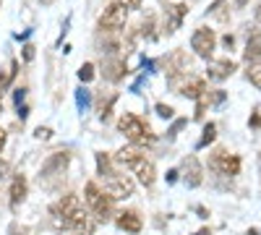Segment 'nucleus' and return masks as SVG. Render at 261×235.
<instances>
[{
  "instance_id": "nucleus-20",
  "label": "nucleus",
  "mask_w": 261,
  "mask_h": 235,
  "mask_svg": "<svg viewBox=\"0 0 261 235\" xmlns=\"http://www.w3.org/2000/svg\"><path fill=\"white\" fill-rule=\"evenodd\" d=\"M246 76H248V81L253 84L256 89H261V60L248 63V71H246Z\"/></svg>"
},
{
  "instance_id": "nucleus-5",
  "label": "nucleus",
  "mask_w": 261,
  "mask_h": 235,
  "mask_svg": "<svg viewBox=\"0 0 261 235\" xmlns=\"http://www.w3.org/2000/svg\"><path fill=\"white\" fill-rule=\"evenodd\" d=\"M209 167L214 170V173L232 178V175L241 173V157H238V154H227L225 149H217V152L212 154V160H209Z\"/></svg>"
},
{
  "instance_id": "nucleus-31",
  "label": "nucleus",
  "mask_w": 261,
  "mask_h": 235,
  "mask_svg": "<svg viewBox=\"0 0 261 235\" xmlns=\"http://www.w3.org/2000/svg\"><path fill=\"white\" fill-rule=\"evenodd\" d=\"M3 146H6V131L0 128V152H3Z\"/></svg>"
},
{
  "instance_id": "nucleus-35",
  "label": "nucleus",
  "mask_w": 261,
  "mask_h": 235,
  "mask_svg": "<svg viewBox=\"0 0 261 235\" xmlns=\"http://www.w3.org/2000/svg\"><path fill=\"white\" fill-rule=\"evenodd\" d=\"M235 3H238V6H241V8H243V6L248 3V0H235Z\"/></svg>"
},
{
  "instance_id": "nucleus-33",
  "label": "nucleus",
  "mask_w": 261,
  "mask_h": 235,
  "mask_svg": "<svg viewBox=\"0 0 261 235\" xmlns=\"http://www.w3.org/2000/svg\"><path fill=\"white\" fill-rule=\"evenodd\" d=\"M209 232H212V230H209V227H204V230H199L196 235H209Z\"/></svg>"
},
{
  "instance_id": "nucleus-25",
  "label": "nucleus",
  "mask_w": 261,
  "mask_h": 235,
  "mask_svg": "<svg viewBox=\"0 0 261 235\" xmlns=\"http://www.w3.org/2000/svg\"><path fill=\"white\" fill-rule=\"evenodd\" d=\"M120 6H125L128 11H136V8H141V0H118Z\"/></svg>"
},
{
  "instance_id": "nucleus-22",
  "label": "nucleus",
  "mask_w": 261,
  "mask_h": 235,
  "mask_svg": "<svg viewBox=\"0 0 261 235\" xmlns=\"http://www.w3.org/2000/svg\"><path fill=\"white\" fill-rule=\"evenodd\" d=\"M214 136H217V125H214V123H206V125H204V136H201V141H199V149L209 146V144L214 141Z\"/></svg>"
},
{
  "instance_id": "nucleus-27",
  "label": "nucleus",
  "mask_w": 261,
  "mask_h": 235,
  "mask_svg": "<svg viewBox=\"0 0 261 235\" xmlns=\"http://www.w3.org/2000/svg\"><path fill=\"white\" fill-rule=\"evenodd\" d=\"M8 175V162H0V180Z\"/></svg>"
},
{
  "instance_id": "nucleus-28",
  "label": "nucleus",
  "mask_w": 261,
  "mask_h": 235,
  "mask_svg": "<svg viewBox=\"0 0 261 235\" xmlns=\"http://www.w3.org/2000/svg\"><path fill=\"white\" fill-rule=\"evenodd\" d=\"M50 134H53V131H50V128H39V131H37V136H39V139H47Z\"/></svg>"
},
{
  "instance_id": "nucleus-17",
  "label": "nucleus",
  "mask_w": 261,
  "mask_h": 235,
  "mask_svg": "<svg viewBox=\"0 0 261 235\" xmlns=\"http://www.w3.org/2000/svg\"><path fill=\"white\" fill-rule=\"evenodd\" d=\"M243 58H246V63H256V60H261V39H258L256 34L248 39V45H246V53H243Z\"/></svg>"
},
{
  "instance_id": "nucleus-23",
  "label": "nucleus",
  "mask_w": 261,
  "mask_h": 235,
  "mask_svg": "<svg viewBox=\"0 0 261 235\" xmlns=\"http://www.w3.org/2000/svg\"><path fill=\"white\" fill-rule=\"evenodd\" d=\"M79 79L81 81H92L94 79V66H92V63H84V66L79 68Z\"/></svg>"
},
{
  "instance_id": "nucleus-10",
  "label": "nucleus",
  "mask_w": 261,
  "mask_h": 235,
  "mask_svg": "<svg viewBox=\"0 0 261 235\" xmlns=\"http://www.w3.org/2000/svg\"><path fill=\"white\" fill-rule=\"evenodd\" d=\"M125 73H128V66L123 58H107L102 63V76L107 81H120V79H125Z\"/></svg>"
},
{
  "instance_id": "nucleus-3",
  "label": "nucleus",
  "mask_w": 261,
  "mask_h": 235,
  "mask_svg": "<svg viewBox=\"0 0 261 235\" xmlns=\"http://www.w3.org/2000/svg\"><path fill=\"white\" fill-rule=\"evenodd\" d=\"M84 199L92 206L97 220H110L115 215V199L107 194V191H99L97 183H86L84 186Z\"/></svg>"
},
{
  "instance_id": "nucleus-8",
  "label": "nucleus",
  "mask_w": 261,
  "mask_h": 235,
  "mask_svg": "<svg viewBox=\"0 0 261 235\" xmlns=\"http://www.w3.org/2000/svg\"><path fill=\"white\" fill-rule=\"evenodd\" d=\"M63 225L68 227V230H73L76 235H92L94 227H97L94 217H92V215H86L84 209H76L71 217H65V220H63Z\"/></svg>"
},
{
  "instance_id": "nucleus-34",
  "label": "nucleus",
  "mask_w": 261,
  "mask_h": 235,
  "mask_svg": "<svg viewBox=\"0 0 261 235\" xmlns=\"http://www.w3.org/2000/svg\"><path fill=\"white\" fill-rule=\"evenodd\" d=\"M256 21H258V24H261V6L256 8Z\"/></svg>"
},
{
  "instance_id": "nucleus-24",
  "label": "nucleus",
  "mask_w": 261,
  "mask_h": 235,
  "mask_svg": "<svg viewBox=\"0 0 261 235\" xmlns=\"http://www.w3.org/2000/svg\"><path fill=\"white\" fill-rule=\"evenodd\" d=\"M154 16H146L144 18V24H141V34H146V37H154Z\"/></svg>"
},
{
  "instance_id": "nucleus-13",
  "label": "nucleus",
  "mask_w": 261,
  "mask_h": 235,
  "mask_svg": "<svg viewBox=\"0 0 261 235\" xmlns=\"http://www.w3.org/2000/svg\"><path fill=\"white\" fill-rule=\"evenodd\" d=\"M186 13H188V6H183V3L170 6L167 13H165V32H167V34L178 32V27H180V21L186 18Z\"/></svg>"
},
{
  "instance_id": "nucleus-6",
  "label": "nucleus",
  "mask_w": 261,
  "mask_h": 235,
  "mask_svg": "<svg viewBox=\"0 0 261 235\" xmlns=\"http://www.w3.org/2000/svg\"><path fill=\"white\" fill-rule=\"evenodd\" d=\"M191 47H193V53L199 55V58H212V53L217 47L214 32L206 29V27H199V29L193 32V37H191Z\"/></svg>"
},
{
  "instance_id": "nucleus-14",
  "label": "nucleus",
  "mask_w": 261,
  "mask_h": 235,
  "mask_svg": "<svg viewBox=\"0 0 261 235\" xmlns=\"http://www.w3.org/2000/svg\"><path fill=\"white\" fill-rule=\"evenodd\" d=\"M76 209H81V204H79V196L76 194H65L55 206H53V215H58L60 220H65V217H71Z\"/></svg>"
},
{
  "instance_id": "nucleus-29",
  "label": "nucleus",
  "mask_w": 261,
  "mask_h": 235,
  "mask_svg": "<svg viewBox=\"0 0 261 235\" xmlns=\"http://www.w3.org/2000/svg\"><path fill=\"white\" fill-rule=\"evenodd\" d=\"M222 42H225V47H232V45H235V39H232V34H225V39H222Z\"/></svg>"
},
{
  "instance_id": "nucleus-18",
  "label": "nucleus",
  "mask_w": 261,
  "mask_h": 235,
  "mask_svg": "<svg viewBox=\"0 0 261 235\" xmlns=\"http://www.w3.org/2000/svg\"><path fill=\"white\" fill-rule=\"evenodd\" d=\"M16 73H18V60H11V66L0 73V94H3L8 87H11V81L16 79Z\"/></svg>"
},
{
  "instance_id": "nucleus-12",
  "label": "nucleus",
  "mask_w": 261,
  "mask_h": 235,
  "mask_svg": "<svg viewBox=\"0 0 261 235\" xmlns=\"http://www.w3.org/2000/svg\"><path fill=\"white\" fill-rule=\"evenodd\" d=\"M115 225H118L120 230H125V232H141V227H144V222H141V217H139V212H134V209L120 212V215L115 217Z\"/></svg>"
},
{
  "instance_id": "nucleus-1",
  "label": "nucleus",
  "mask_w": 261,
  "mask_h": 235,
  "mask_svg": "<svg viewBox=\"0 0 261 235\" xmlns=\"http://www.w3.org/2000/svg\"><path fill=\"white\" fill-rule=\"evenodd\" d=\"M115 160L120 162V165H125V167H130L134 170V175L139 178V183L141 186H154V180H157V167H154V162L151 160H146V154L141 152L139 146H123L120 152L115 154Z\"/></svg>"
},
{
  "instance_id": "nucleus-7",
  "label": "nucleus",
  "mask_w": 261,
  "mask_h": 235,
  "mask_svg": "<svg viewBox=\"0 0 261 235\" xmlns=\"http://www.w3.org/2000/svg\"><path fill=\"white\" fill-rule=\"evenodd\" d=\"M107 180V194H110L115 201L118 199H128V196H134V188H136V183L130 180L128 175H118V173H113L110 178H105Z\"/></svg>"
},
{
  "instance_id": "nucleus-2",
  "label": "nucleus",
  "mask_w": 261,
  "mask_h": 235,
  "mask_svg": "<svg viewBox=\"0 0 261 235\" xmlns=\"http://www.w3.org/2000/svg\"><path fill=\"white\" fill-rule=\"evenodd\" d=\"M118 131H120L130 144H134V146H146V144H154V141H157V136L151 134L149 123L141 120V118L134 115V113H125V115L118 120Z\"/></svg>"
},
{
  "instance_id": "nucleus-36",
  "label": "nucleus",
  "mask_w": 261,
  "mask_h": 235,
  "mask_svg": "<svg viewBox=\"0 0 261 235\" xmlns=\"http://www.w3.org/2000/svg\"><path fill=\"white\" fill-rule=\"evenodd\" d=\"M0 113H3V102H0Z\"/></svg>"
},
{
  "instance_id": "nucleus-11",
  "label": "nucleus",
  "mask_w": 261,
  "mask_h": 235,
  "mask_svg": "<svg viewBox=\"0 0 261 235\" xmlns=\"http://www.w3.org/2000/svg\"><path fill=\"white\" fill-rule=\"evenodd\" d=\"M238 66L230 60V58H222V60H214V63H209V68H206V73H209V79H214V81H225V79H230L232 76V71H235Z\"/></svg>"
},
{
  "instance_id": "nucleus-9",
  "label": "nucleus",
  "mask_w": 261,
  "mask_h": 235,
  "mask_svg": "<svg viewBox=\"0 0 261 235\" xmlns=\"http://www.w3.org/2000/svg\"><path fill=\"white\" fill-rule=\"evenodd\" d=\"M183 180H186V186L188 188H196V186H201V180H204V170H201V162H199V157H193V154H188L186 157V162H183Z\"/></svg>"
},
{
  "instance_id": "nucleus-19",
  "label": "nucleus",
  "mask_w": 261,
  "mask_h": 235,
  "mask_svg": "<svg viewBox=\"0 0 261 235\" xmlns=\"http://www.w3.org/2000/svg\"><path fill=\"white\" fill-rule=\"evenodd\" d=\"M97 173L102 175V178H110L115 170H113V162H110V157L107 154H97Z\"/></svg>"
},
{
  "instance_id": "nucleus-15",
  "label": "nucleus",
  "mask_w": 261,
  "mask_h": 235,
  "mask_svg": "<svg viewBox=\"0 0 261 235\" xmlns=\"http://www.w3.org/2000/svg\"><path fill=\"white\" fill-rule=\"evenodd\" d=\"M204 92H206V84H204V79H188L183 87H180V94H186L188 99H201L204 97Z\"/></svg>"
},
{
  "instance_id": "nucleus-4",
  "label": "nucleus",
  "mask_w": 261,
  "mask_h": 235,
  "mask_svg": "<svg viewBox=\"0 0 261 235\" xmlns=\"http://www.w3.org/2000/svg\"><path fill=\"white\" fill-rule=\"evenodd\" d=\"M125 18H128V8L115 0V3H110L105 8V13L99 16V29L102 32H118V29L125 27Z\"/></svg>"
},
{
  "instance_id": "nucleus-30",
  "label": "nucleus",
  "mask_w": 261,
  "mask_h": 235,
  "mask_svg": "<svg viewBox=\"0 0 261 235\" xmlns=\"http://www.w3.org/2000/svg\"><path fill=\"white\" fill-rule=\"evenodd\" d=\"M24 50H27V53H24V55H27V60H32V58H34V47H32V45H27Z\"/></svg>"
},
{
  "instance_id": "nucleus-32",
  "label": "nucleus",
  "mask_w": 261,
  "mask_h": 235,
  "mask_svg": "<svg viewBox=\"0 0 261 235\" xmlns=\"http://www.w3.org/2000/svg\"><path fill=\"white\" fill-rule=\"evenodd\" d=\"M251 125H253V128H258V125H261V118H258V115H253V118H251Z\"/></svg>"
},
{
  "instance_id": "nucleus-16",
  "label": "nucleus",
  "mask_w": 261,
  "mask_h": 235,
  "mask_svg": "<svg viewBox=\"0 0 261 235\" xmlns=\"http://www.w3.org/2000/svg\"><path fill=\"white\" fill-rule=\"evenodd\" d=\"M24 199H27V178L24 175H16L13 183H11V206L16 209Z\"/></svg>"
},
{
  "instance_id": "nucleus-26",
  "label": "nucleus",
  "mask_w": 261,
  "mask_h": 235,
  "mask_svg": "<svg viewBox=\"0 0 261 235\" xmlns=\"http://www.w3.org/2000/svg\"><path fill=\"white\" fill-rule=\"evenodd\" d=\"M157 113L162 118H172V108H167V105H157Z\"/></svg>"
},
{
  "instance_id": "nucleus-21",
  "label": "nucleus",
  "mask_w": 261,
  "mask_h": 235,
  "mask_svg": "<svg viewBox=\"0 0 261 235\" xmlns=\"http://www.w3.org/2000/svg\"><path fill=\"white\" fill-rule=\"evenodd\" d=\"M65 165H68V154H55L47 165H45V170H42V173H45V175H50L53 173V170H63Z\"/></svg>"
}]
</instances>
